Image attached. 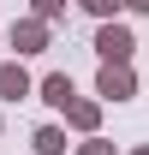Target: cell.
Wrapping results in <instances>:
<instances>
[{"label":"cell","mask_w":149,"mask_h":155,"mask_svg":"<svg viewBox=\"0 0 149 155\" xmlns=\"http://www.w3.org/2000/svg\"><path fill=\"white\" fill-rule=\"evenodd\" d=\"M125 48H131V42H125V30H108V36H101V54H113V60H119Z\"/></svg>","instance_id":"cell-1"},{"label":"cell","mask_w":149,"mask_h":155,"mask_svg":"<svg viewBox=\"0 0 149 155\" xmlns=\"http://www.w3.org/2000/svg\"><path fill=\"white\" fill-rule=\"evenodd\" d=\"M84 6H95V12H108V6H113V0H84Z\"/></svg>","instance_id":"cell-2"}]
</instances>
